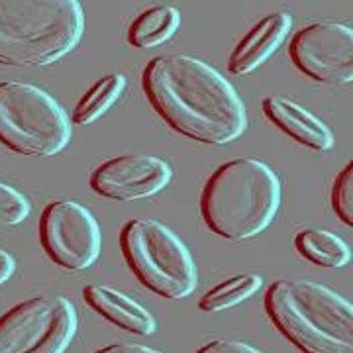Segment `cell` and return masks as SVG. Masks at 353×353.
Instances as JSON below:
<instances>
[{
    "label": "cell",
    "mask_w": 353,
    "mask_h": 353,
    "mask_svg": "<svg viewBox=\"0 0 353 353\" xmlns=\"http://www.w3.org/2000/svg\"><path fill=\"white\" fill-rule=\"evenodd\" d=\"M79 330L75 306L63 296H34L0 316V353H65Z\"/></svg>",
    "instance_id": "cell-7"
},
{
    "label": "cell",
    "mask_w": 353,
    "mask_h": 353,
    "mask_svg": "<svg viewBox=\"0 0 353 353\" xmlns=\"http://www.w3.org/2000/svg\"><path fill=\"white\" fill-rule=\"evenodd\" d=\"M292 28V16L289 12H273L265 16L241 38L228 59V71L243 77L253 73L283 46Z\"/></svg>",
    "instance_id": "cell-11"
},
{
    "label": "cell",
    "mask_w": 353,
    "mask_h": 353,
    "mask_svg": "<svg viewBox=\"0 0 353 353\" xmlns=\"http://www.w3.org/2000/svg\"><path fill=\"white\" fill-rule=\"evenodd\" d=\"M296 252L310 263L326 269H340L352 261V250L338 234L322 228H306L294 236Z\"/></svg>",
    "instance_id": "cell-15"
},
{
    "label": "cell",
    "mask_w": 353,
    "mask_h": 353,
    "mask_svg": "<svg viewBox=\"0 0 353 353\" xmlns=\"http://www.w3.org/2000/svg\"><path fill=\"white\" fill-rule=\"evenodd\" d=\"M275 328L303 353H353V306L306 279H279L265 292Z\"/></svg>",
    "instance_id": "cell-3"
},
{
    "label": "cell",
    "mask_w": 353,
    "mask_h": 353,
    "mask_svg": "<svg viewBox=\"0 0 353 353\" xmlns=\"http://www.w3.org/2000/svg\"><path fill=\"white\" fill-rule=\"evenodd\" d=\"M263 114L275 126L294 141L314 152H330L334 148V132L326 122L306 110L304 106L285 97H267L261 102Z\"/></svg>",
    "instance_id": "cell-12"
},
{
    "label": "cell",
    "mask_w": 353,
    "mask_h": 353,
    "mask_svg": "<svg viewBox=\"0 0 353 353\" xmlns=\"http://www.w3.org/2000/svg\"><path fill=\"white\" fill-rule=\"evenodd\" d=\"M263 287V279L255 273H241L236 277L228 279L224 283L216 285L208 290L201 301L199 308L202 312H220L230 310L238 304L252 299L257 290Z\"/></svg>",
    "instance_id": "cell-17"
},
{
    "label": "cell",
    "mask_w": 353,
    "mask_h": 353,
    "mask_svg": "<svg viewBox=\"0 0 353 353\" xmlns=\"http://www.w3.org/2000/svg\"><path fill=\"white\" fill-rule=\"evenodd\" d=\"M32 204L20 190L0 181V228H14L28 220Z\"/></svg>",
    "instance_id": "cell-18"
},
{
    "label": "cell",
    "mask_w": 353,
    "mask_h": 353,
    "mask_svg": "<svg viewBox=\"0 0 353 353\" xmlns=\"http://www.w3.org/2000/svg\"><path fill=\"white\" fill-rule=\"evenodd\" d=\"M143 92L171 130L206 145H228L248 130V108L212 65L190 55H159L143 69Z\"/></svg>",
    "instance_id": "cell-1"
},
{
    "label": "cell",
    "mask_w": 353,
    "mask_h": 353,
    "mask_svg": "<svg viewBox=\"0 0 353 353\" xmlns=\"http://www.w3.org/2000/svg\"><path fill=\"white\" fill-rule=\"evenodd\" d=\"M120 248L132 273L153 294L181 301L199 287V269L192 253L161 222L130 220L120 232Z\"/></svg>",
    "instance_id": "cell-5"
},
{
    "label": "cell",
    "mask_w": 353,
    "mask_h": 353,
    "mask_svg": "<svg viewBox=\"0 0 353 353\" xmlns=\"http://www.w3.org/2000/svg\"><path fill=\"white\" fill-rule=\"evenodd\" d=\"M83 34L85 12L77 0H0V65L57 63Z\"/></svg>",
    "instance_id": "cell-4"
},
{
    "label": "cell",
    "mask_w": 353,
    "mask_h": 353,
    "mask_svg": "<svg viewBox=\"0 0 353 353\" xmlns=\"http://www.w3.org/2000/svg\"><path fill=\"white\" fill-rule=\"evenodd\" d=\"M126 88V77L120 73L102 77L92 87L88 88L87 94L79 101L73 110V122L79 126H88L97 122L101 116L108 112L114 102L122 97Z\"/></svg>",
    "instance_id": "cell-16"
},
{
    "label": "cell",
    "mask_w": 353,
    "mask_h": 353,
    "mask_svg": "<svg viewBox=\"0 0 353 353\" xmlns=\"http://www.w3.org/2000/svg\"><path fill=\"white\" fill-rule=\"evenodd\" d=\"M290 61L316 83L341 87L353 81V30L338 22H316L299 30L289 48Z\"/></svg>",
    "instance_id": "cell-9"
},
{
    "label": "cell",
    "mask_w": 353,
    "mask_h": 353,
    "mask_svg": "<svg viewBox=\"0 0 353 353\" xmlns=\"http://www.w3.org/2000/svg\"><path fill=\"white\" fill-rule=\"evenodd\" d=\"M196 353H263L261 350L253 347L252 343L241 340H232V338H222V340H212L204 343Z\"/></svg>",
    "instance_id": "cell-20"
},
{
    "label": "cell",
    "mask_w": 353,
    "mask_h": 353,
    "mask_svg": "<svg viewBox=\"0 0 353 353\" xmlns=\"http://www.w3.org/2000/svg\"><path fill=\"white\" fill-rule=\"evenodd\" d=\"M71 141V120L43 88L0 83V143L30 157H53Z\"/></svg>",
    "instance_id": "cell-6"
},
{
    "label": "cell",
    "mask_w": 353,
    "mask_h": 353,
    "mask_svg": "<svg viewBox=\"0 0 353 353\" xmlns=\"http://www.w3.org/2000/svg\"><path fill=\"white\" fill-rule=\"evenodd\" d=\"M171 165L155 155H120L101 163L88 179L90 189L120 202L150 199L171 183Z\"/></svg>",
    "instance_id": "cell-10"
},
{
    "label": "cell",
    "mask_w": 353,
    "mask_h": 353,
    "mask_svg": "<svg viewBox=\"0 0 353 353\" xmlns=\"http://www.w3.org/2000/svg\"><path fill=\"white\" fill-rule=\"evenodd\" d=\"M14 273H16V259L6 250H0V287L10 281Z\"/></svg>",
    "instance_id": "cell-22"
},
{
    "label": "cell",
    "mask_w": 353,
    "mask_h": 353,
    "mask_svg": "<svg viewBox=\"0 0 353 353\" xmlns=\"http://www.w3.org/2000/svg\"><path fill=\"white\" fill-rule=\"evenodd\" d=\"M94 353H163L159 350H153L150 345H143V343H132V341H126V343H112V345H106L99 352Z\"/></svg>",
    "instance_id": "cell-21"
},
{
    "label": "cell",
    "mask_w": 353,
    "mask_h": 353,
    "mask_svg": "<svg viewBox=\"0 0 353 353\" xmlns=\"http://www.w3.org/2000/svg\"><path fill=\"white\" fill-rule=\"evenodd\" d=\"M283 202L279 175L259 159L238 157L208 176L201 194V216L216 236L252 240L277 218Z\"/></svg>",
    "instance_id": "cell-2"
},
{
    "label": "cell",
    "mask_w": 353,
    "mask_h": 353,
    "mask_svg": "<svg viewBox=\"0 0 353 353\" xmlns=\"http://www.w3.org/2000/svg\"><path fill=\"white\" fill-rule=\"evenodd\" d=\"M181 26V12L175 6L157 4L134 18L128 28V43L138 50H153L175 36Z\"/></svg>",
    "instance_id": "cell-14"
},
{
    "label": "cell",
    "mask_w": 353,
    "mask_h": 353,
    "mask_svg": "<svg viewBox=\"0 0 353 353\" xmlns=\"http://www.w3.org/2000/svg\"><path fill=\"white\" fill-rule=\"evenodd\" d=\"M83 299L94 312L134 336H153L157 330V318L118 289L106 285H87L83 289Z\"/></svg>",
    "instance_id": "cell-13"
},
{
    "label": "cell",
    "mask_w": 353,
    "mask_h": 353,
    "mask_svg": "<svg viewBox=\"0 0 353 353\" xmlns=\"http://www.w3.org/2000/svg\"><path fill=\"white\" fill-rule=\"evenodd\" d=\"M39 241L55 265L69 271H87L101 257V224L87 206L75 201H55L39 216Z\"/></svg>",
    "instance_id": "cell-8"
},
{
    "label": "cell",
    "mask_w": 353,
    "mask_h": 353,
    "mask_svg": "<svg viewBox=\"0 0 353 353\" xmlns=\"http://www.w3.org/2000/svg\"><path fill=\"white\" fill-rule=\"evenodd\" d=\"M332 206L345 226H353V163H347L334 181Z\"/></svg>",
    "instance_id": "cell-19"
}]
</instances>
